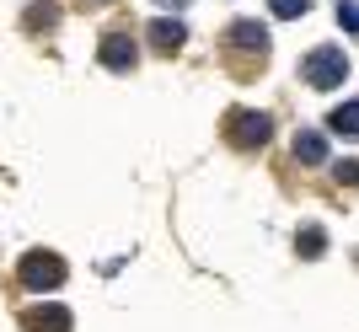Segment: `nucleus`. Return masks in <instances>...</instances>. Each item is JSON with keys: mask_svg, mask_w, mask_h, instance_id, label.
Instances as JSON below:
<instances>
[{"mask_svg": "<svg viewBox=\"0 0 359 332\" xmlns=\"http://www.w3.org/2000/svg\"><path fill=\"white\" fill-rule=\"evenodd\" d=\"M22 327L27 332H70V311L65 305H38V311L22 317Z\"/></svg>", "mask_w": 359, "mask_h": 332, "instance_id": "obj_7", "label": "nucleus"}, {"mask_svg": "<svg viewBox=\"0 0 359 332\" xmlns=\"http://www.w3.org/2000/svg\"><path fill=\"white\" fill-rule=\"evenodd\" d=\"M150 43H156V54H177L188 43V27H182L177 16H156L150 22Z\"/></svg>", "mask_w": 359, "mask_h": 332, "instance_id": "obj_6", "label": "nucleus"}, {"mask_svg": "<svg viewBox=\"0 0 359 332\" xmlns=\"http://www.w3.org/2000/svg\"><path fill=\"white\" fill-rule=\"evenodd\" d=\"M161 6H177V11H182V6H188V0H161Z\"/></svg>", "mask_w": 359, "mask_h": 332, "instance_id": "obj_14", "label": "nucleus"}, {"mask_svg": "<svg viewBox=\"0 0 359 332\" xmlns=\"http://www.w3.org/2000/svg\"><path fill=\"white\" fill-rule=\"evenodd\" d=\"M338 182H348V188H359V161H338V172H332Z\"/></svg>", "mask_w": 359, "mask_h": 332, "instance_id": "obj_13", "label": "nucleus"}, {"mask_svg": "<svg viewBox=\"0 0 359 332\" xmlns=\"http://www.w3.org/2000/svg\"><path fill=\"white\" fill-rule=\"evenodd\" d=\"M327 129H332V134H344V139H359V102H338L327 113Z\"/></svg>", "mask_w": 359, "mask_h": 332, "instance_id": "obj_9", "label": "nucleus"}, {"mask_svg": "<svg viewBox=\"0 0 359 332\" xmlns=\"http://www.w3.org/2000/svg\"><path fill=\"white\" fill-rule=\"evenodd\" d=\"M225 139H231L236 151H263L273 139V118L269 113H252V107H231V113H225Z\"/></svg>", "mask_w": 359, "mask_h": 332, "instance_id": "obj_2", "label": "nucleus"}, {"mask_svg": "<svg viewBox=\"0 0 359 332\" xmlns=\"http://www.w3.org/2000/svg\"><path fill=\"white\" fill-rule=\"evenodd\" d=\"M295 247H300V252H306V257H322V252H327V236H322V230H316V226H306V230H300V236H295Z\"/></svg>", "mask_w": 359, "mask_h": 332, "instance_id": "obj_10", "label": "nucleus"}, {"mask_svg": "<svg viewBox=\"0 0 359 332\" xmlns=\"http://www.w3.org/2000/svg\"><path fill=\"white\" fill-rule=\"evenodd\" d=\"M295 161L300 166H322V161H327V139L316 134V129H300V134H295Z\"/></svg>", "mask_w": 359, "mask_h": 332, "instance_id": "obj_8", "label": "nucleus"}, {"mask_svg": "<svg viewBox=\"0 0 359 332\" xmlns=\"http://www.w3.org/2000/svg\"><path fill=\"white\" fill-rule=\"evenodd\" d=\"M348 54H344V43H316L306 60H300V76H306V86H316V91H338L348 81Z\"/></svg>", "mask_w": 359, "mask_h": 332, "instance_id": "obj_1", "label": "nucleus"}, {"mask_svg": "<svg viewBox=\"0 0 359 332\" xmlns=\"http://www.w3.org/2000/svg\"><path fill=\"white\" fill-rule=\"evenodd\" d=\"M225 43H231V48H241V54H257V60H263V54H269V32L257 27L252 16H241V22H231Z\"/></svg>", "mask_w": 359, "mask_h": 332, "instance_id": "obj_4", "label": "nucleus"}, {"mask_svg": "<svg viewBox=\"0 0 359 332\" xmlns=\"http://www.w3.org/2000/svg\"><path fill=\"white\" fill-rule=\"evenodd\" d=\"M135 60H140V48H135L129 32H107L102 38V64L107 70H135Z\"/></svg>", "mask_w": 359, "mask_h": 332, "instance_id": "obj_5", "label": "nucleus"}, {"mask_svg": "<svg viewBox=\"0 0 359 332\" xmlns=\"http://www.w3.org/2000/svg\"><path fill=\"white\" fill-rule=\"evenodd\" d=\"M91 6H97V0H91Z\"/></svg>", "mask_w": 359, "mask_h": 332, "instance_id": "obj_15", "label": "nucleus"}, {"mask_svg": "<svg viewBox=\"0 0 359 332\" xmlns=\"http://www.w3.org/2000/svg\"><path fill=\"white\" fill-rule=\"evenodd\" d=\"M269 11L279 16V22H290V16H306V11H311V0H269Z\"/></svg>", "mask_w": 359, "mask_h": 332, "instance_id": "obj_11", "label": "nucleus"}, {"mask_svg": "<svg viewBox=\"0 0 359 332\" xmlns=\"http://www.w3.org/2000/svg\"><path fill=\"white\" fill-rule=\"evenodd\" d=\"M16 273H22V284H27V289H38V295H54V289L65 284V257H54V252H27Z\"/></svg>", "mask_w": 359, "mask_h": 332, "instance_id": "obj_3", "label": "nucleus"}, {"mask_svg": "<svg viewBox=\"0 0 359 332\" xmlns=\"http://www.w3.org/2000/svg\"><path fill=\"white\" fill-rule=\"evenodd\" d=\"M338 22H344L348 32H359V0H338Z\"/></svg>", "mask_w": 359, "mask_h": 332, "instance_id": "obj_12", "label": "nucleus"}]
</instances>
